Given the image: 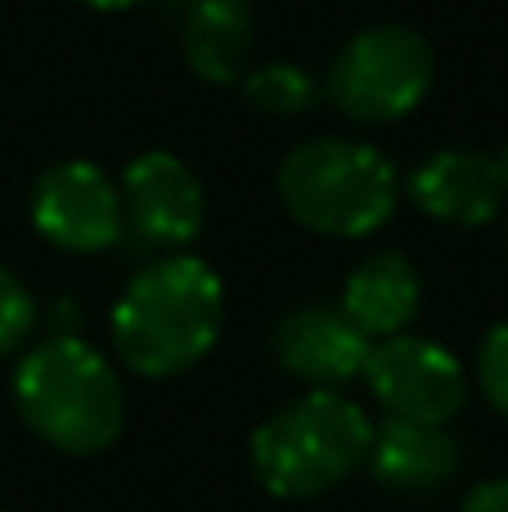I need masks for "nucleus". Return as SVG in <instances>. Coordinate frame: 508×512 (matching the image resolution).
I'll return each mask as SVG.
<instances>
[{
    "label": "nucleus",
    "instance_id": "5",
    "mask_svg": "<svg viewBox=\"0 0 508 512\" xmlns=\"http://www.w3.org/2000/svg\"><path fill=\"white\" fill-rule=\"evenodd\" d=\"M437 77V54L428 36L401 23H378L356 32L329 63V99L342 117L387 126L410 117L428 99Z\"/></svg>",
    "mask_w": 508,
    "mask_h": 512
},
{
    "label": "nucleus",
    "instance_id": "12",
    "mask_svg": "<svg viewBox=\"0 0 508 512\" xmlns=\"http://www.w3.org/2000/svg\"><path fill=\"white\" fill-rule=\"evenodd\" d=\"M423 306V279L410 256L401 252H374L347 274L342 288V315L369 337L383 342L414 324Z\"/></svg>",
    "mask_w": 508,
    "mask_h": 512
},
{
    "label": "nucleus",
    "instance_id": "13",
    "mask_svg": "<svg viewBox=\"0 0 508 512\" xmlns=\"http://www.w3.org/2000/svg\"><path fill=\"white\" fill-rule=\"evenodd\" d=\"M252 41H257V18L248 0H194L180 23L185 63L212 86L243 81L252 68Z\"/></svg>",
    "mask_w": 508,
    "mask_h": 512
},
{
    "label": "nucleus",
    "instance_id": "17",
    "mask_svg": "<svg viewBox=\"0 0 508 512\" xmlns=\"http://www.w3.org/2000/svg\"><path fill=\"white\" fill-rule=\"evenodd\" d=\"M459 512H508V477H491L473 486Z\"/></svg>",
    "mask_w": 508,
    "mask_h": 512
},
{
    "label": "nucleus",
    "instance_id": "10",
    "mask_svg": "<svg viewBox=\"0 0 508 512\" xmlns=\"http://www.w3.org/2000/svg\"><path fill=\"white\" fill-rule=\"evenodd\" d=\"M369 346L374 342L342 315V306H297L270 333V355L279 369L324 391L360 378Z\"/></svg>",
    "mask_w": 508,
    "mask_h": 512
},
{
    "label": "nucleus",
    "instance_id": "15",
    "mask_svg": "<svg viewBox=\"0 0 508 512\" xmlns=\"http://www.w3.org/2000/svg\"><path fill=\"white\" fill-rule=\"evenodd\" d=\"M36 328V301L14 270L0 265V360L14 355Z\"/></svg>",
    "mask_w": 508,
    "mask_h": 512
},
{
    "label": "nucleus",
    "instance_id": "6",
    "mask_svg": "<svg viewBox=\"0 0 508 512\" xmlns=\"http://www.w3.org/2000/svg\"><path fill=\"white\" fill-rule=\"evenodd\" d=\"M365 382L396 423L446 427L468 400V373L446 346L414 333H396L369 346Z\"/></svg>",
    "mask_w": 508,
    "mask_h": 512
},
{
    "label": "nucleus",
    "instance_id": "9",
    "mask_svg": "<svg viewBox=\"0 0 508 512\" xmlns=\"http://www.w3.org/2000/svg\"><path fill=\"white\" fill-rule=\"evenodd\" d=\"M117 194H122V221L158 248H185L207 221L203 185L171 153H140L126 167Z\"/></svg>",
    "mask_w": 508,
    "mask_h": 512
},
{
    "label": "nucleus",
    "instance_id": "3",
    "mask_svg": "<svg viewBox=\"0 0 508 512\" xmlns=\"http://www.w3.org/2000/svg\"><path fill=\"white\" fill-rule=\"evenodd\" d=\"M374 423L338 391H306L252 432V472L275 499H315L351 481L369 459Z\"/></svg>",
    "mask_w": 508,
    "mask_h": 512
},
{
    "label": "nucleus",
    "instance_id": "1",
    "mask_svg": "<svg viewBox=\"0 0 508 512\" xmlns=\"http://www.w3.org/2000/svg\"><path fill=\"white\" fill-rule=\"evenodd\" d=\"M221 319V274L198 256L176 252L126 283L113 306V346L140 378H176L216 346Z\"/></svg>",
    "mask_w": 508,
    "mask_h": 512
},
{
    "label": "nucleus",
    "instance_id": "11",
    "mask_svg": "<svg viewBox=\"0 0 508 512\" xmlns=\"http://www.w3.org/2000/svg\"><path fill=\"white\" fill-rule=\"evenodd\" d=\"M464 450L446 427H423V423H396L387 418L383 427H374L365 468L374 472L378 486H387L392 495H432L446 490L455 481Z\"/></svg>",
    "mask_w": 508,
    "mask_h": 512
},
{
    "label": "nucleus",
    "instance_id": "19",
    "mask_svg": "<svg viewBox=\"0 0 508 512\" xmlns=\"http://www.w3.org/2000/svg\"><path fill=\"white\" fill-rule=\"evenodd\" d=\"M500 153H504V167H508V144H504V149H500Z\"/></svg>",
    "mask_w": 508,
    "mask_h": 512
},
{
    "label": "nucleus",
    "instance_id": "16",
    "mask_svg": "<svg viewBox=\"0 0 508 512\" xmlns=\"http://www.w3.org/2000/svg\"><path fill=\"white\" fill-rule=\"evenodd\" d=\"M477 387L495 414L508 418V319L495 324L477 346Z\"/></svg>",
    "mask_w": 508,
    "mask_h": 512
},
{
    "label": "nucleus",
    "instance_id": "4",
    "mask_svg": "<svg viewBox=\"0 0 508 512\" xmlns=\"http://www.w3.org/2000/svg\"><path fill=\"white\" fill-rule=\"evenodd\" d=\"M279 203L302 230L365 239L383 230L401 198V176L378 149L356 140H306L279 162Z\"/></svg>",
    "mask_w": 508,
    "mask_h": 512
},
{
    "label": "nucleus",
    "instance_id": "7",
    "mask_svg": "<svg viewBox=\"0 0 508 512\" xmlns=\"http://www.w3.org/2000/svg\"><path fill=\"white\" fill-rule=\"evenodd\" d=\"M32 225L63 252H104L122 239V194L113 176L95 162H54L36 176Z\"/></svg>",
    "mask_w": 508,
    "mask_h": 512
},
{
    "label": "nucleus",
    "instance_id": "8",
    "mask_svg": "<svg viewBox=\"0 0 508 512\" xmlns=\"http://www.w3.org/2000/svg\"><path fill=\"white\" fill-rule=\"evenodd\" d=\"M405 189H410V203L441 225H459V230L491 225L508 207L504 153L441 149L414 167Z\"/></svg>",
    "mask_w": 508,
    "mask_h": 512
},
{
    "label": "nucleus",
    "instance_id": "14",
    "mask_svg": "<svg viewBox=\"0 0 508 512\" xmlns=\"http://www.w3.org/2000/svg\"><path fill=\"white\" fill-rule=\"evenodd\" d=\"M243 95L266 117H297L306 108H315L320 81L302 63H261V68L243 72Z\"/></svg>",
    "mask_w": 508,
    "mask_h": 512
},
{
    "label": "nucleus",
    "instance_id": "2",
    "mask_svg": "<svg viewBox=\"0 0 508 512\" xmlns=\"http://www.w3.org/2000/svg\"><path fill=\"white\" fill-rule=\"evenodd\" d=\"M14 405L45 445L63 454H99L122 436L126 396L104 351L77 333H54L14 369Z\"/></svg>",
    "mask_w": 508,
    "mask_h": 512
},
{
    "label": "nucleus",
    "instance_id": "18",
    "mask_svg": "<svg viewBox=\"0 0 508 512\" xmlns=\"http://www.w3.org/2000/svg\"><path fill=\"white\" fill-rule=\"evenodd\" d=\"M81 5L99 9V14H122V9H135V5H144V0H81Z\"/></svg>",
    "mask_w": 508,
    "mask_h": 512
}]
</instances>
